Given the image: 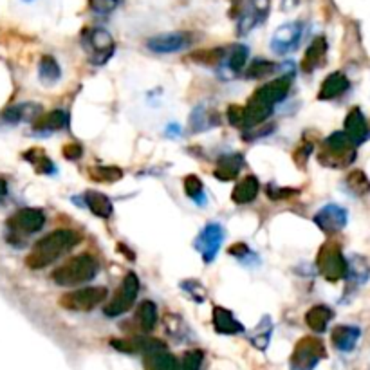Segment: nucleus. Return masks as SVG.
Instances as JSON below:
<instances>
[{
	"mask_svg": "<svg viewBox=\"0 0 370 370\" xmlns=\"http://www.w3.org/2000/svg\"><path fill=\"white\" fill-rule=\"evenodd\" d=\"M80 242V237L73 229H56L53 233L45 235L44 239L34 244L31 253L25 258V264L31 269H44L64 257L67 251Z\"/></svg>",
	"mask_w": 370,
	"mask_h": 370,
	"instance_id": "f257e3e1",
	"label": "nucleus"
},
{
	"mask_svg": "<svg viewBox=\"0 0 370 370\" xmlns=\"http://www.w3.org/2000/svg\"><path fill=\"white\" fill-rule=\"evenodd\" d=\"M97 273V264L91 255H76L54 269L53 280L62 288H76L91 282Z\"/></svg>",
	"mask_w": 370,
	"mask_h": 370,
	"instance_id": "f03ea898",
	"label": "nucleus"
},
{
	"mask_svg": "<svg viewBox=\"0 0 370 370\" xmlns=\"http://www.w3.org/2000/svg\"><path fill=\"white\" fill-rule=\"evenodd\" d=\"M356 159V145L345 132H334L327 137L318 152V161L327 168H347Z\"/></svg>",
	"mask_w": 370,
	"mask_h": 370,
	"instance_id": "7ed1b4c3",
	"label": "nucleus"
},
{
	"mask_svg": "<svg viewBox=\"0 0 370 370\" xmlns=\"http://www.w3.org/2000/svg\"><path fill=\"white\" fill-rule=\"evenodd\" d=\"M316 266L329 282H338L349 277V260L343 257L336 242L323 244L316 257Z\"/></svg>",
	"mask_w": 370,
	"mask_h": 370,
	"instance_id": "20e7f679",
	"label": "nucleus"
},
{
	"mask_svg": "<svg viewBox=\"0 0 370 370\" xmlns=\"http://www.w3.org/2000/svg\"><path fill=\"white\" fill-rule=\"evenodd\" d=\"M325 347L322 340L314 336H305L298 341L291 354V370H314L320 361L325 358Z\"/></svg>",
	"mask_w": 370,
	"mask_h": 370,
	"instance_id": "39448f33",
	"label": "nucleus"
},
{
	"mask_svg": "<svg viewBox=\"0 0 370 370\" xmlns=\"http://www.w3.org/2000/svg\"><path fill=\"white\" fill-rule=\"evenodd\" d=\"M137 292H139V278L134 273H128L127 277L123 278L122 286L116 291V294L103 307L105 316L114 318L119 316V314H125L136 302Z\"/></svg>",
	"mask_w": 370,
	"mask_h": 370,
	"instance_id": "423d86ee",
	"label": "nucleus"
},
{
	"mask_svg": "<svg viewBox=\"0 0 370 370\" xmlns=\"http://www.w3.org/2000/svg\"><path fill=\"white\" fill-rule=\"evenodd\" d=\"M107 288H80L60 298V305L69 311H93L94 307L107 300Z\"/></svg>",
	"mask_w": 370,
	"mask_h": 370,
	"instance_id": "0eeeda50",
	"label": "nucleus"
},
{
	"mask_svg": "<svg viewBox=\"0 0 370 370\" xmlns=\"http://www.w3.org/2000/svg\"><path fill=\"white\" fill-rule=\"evenodd\" d=\"M83 45L89 49V54H91V62L96 65H103L105 62L111 60V56L116 51V44H114V38L111 36L107 30L103 27H94V30H89L85 33V42Z\"/></svg>",
	"mask_w": 370,
	"mask_h": 370,
	"instance_id": "6e6552de",
	"label": "nucleus"
},
{
	"mask_svg": "<svg viewBox=\"0 0 370 370\" xmlns=\"http://www.w3.org/2000/svg\"><path fill=\"white\" fill-rule=\"evenodd\" d=\"M45 215L42 209L24 208L8 220V229L15 237H30L44 228Z\"/></svg>",
	"mask_w": 370,
	"mask_h": 370,
	"instance_id": "1a4fd4ad",
	"label": "nucleus"
},
{
	"mask_svg": "<svg viewBox=\"0 0 370 370\" xmlns=\"http://www.w3.org/2000/svg\"><path fill=\"white\" fill-rule=\"evenodd\" d=\"M224 242V228L217 222H209L205 228L200 229V233L197 235L195 239V249L199 251L203 260L206 264L213 262L217 255H219V249Z\"/></svg>",
	"mask_w": 370,
	"mask_h": 370,
	"instance_id": "9d476101",
	"label": "nucleus"
},
{
	"mask_svg": "<svg viewBox=\"0 0 370 370\" xmlns=\"http://www.w3.org/2000/svg\"><path fill=\"white\" fill-rule=\"evenodd\" d=\"M303 34L302 22H288V24L280 25L273 33L271 38V49L277 54H288L292 53L294 49L300 45Z\"/></svg>",
	"mask_w": 370,
	"mask_h": 370,
	"instance_id": "9b49d317",
	"label": "nucleus"
},
{
	"mask_svg": "<svg viewBox=\"0 0 370 370\" xmlns=\"http://www.w3.org/2000/svg\"><path fill=\"white\" fill-rule=\"evenodd\" d=\"M349 215L347 209L338 205H327L314 215V224L322 229L323 233H338L347 226Z\"/></svg>",
	"mask_w": 370,
	"mask_h": 370,
	"instance_id": "f8f14e48",
	"label": "nucleus"
},
{
	"mask_svg": "<svg viewBox=\"0 0 370 370\" xmlns=\"http://www.w3.org/2000/svg\"><path fill=\"white\" fill-rule=\"evenodd\" d=\"M190 45V34L186 33H165L157 34L154 38L146 42V47L150 49L152 53L159 54H170L179 53L185 47Z\"/></svg>",
	"mask_w": 370,
	"mask_h": 370,
	"instance_id": "ddd939ff",
	"label": "nucleus"
},
{
	"mask_svg": "<svg viewBox=\"0 0 370 370\" xmlns=\"http://www.w3.org/2000/svg\"><path fill=\"white\" fill-rule=\"evenodd\" d=\"M343 132L354 145L365 143V139L369 137V125H367V119L360 107H354L349 111L345 123H343Z\"/></svg>",
	"mask_w": 370,
	"mask_h": 370,
	"instance_id": "4468645a",
	"label": "nucleus"
},
{
	"mask_svg": "<svg viewBox=\"0 0 370 370\" xmlns=\"http://www.w3.org/2000/svg\"><path fill=\"white\" fill-rule=\"evenodd\" d=\"M327 54V40L325 36H318L311 42V45L307 47L305 54L302 58V71L303 73H312L316 71L318 67H322L323 62H325Z\"/></svg>",
	"mask_w": 370,
	"mask_h": 370,
	"instance_id": "2eb2a0df",
	"label": "nucleus"
},
{
	"mask_svg": "<svg viewBox=\"0 0 370 370\" xmlns=\"http://www.w3.org/2000/svg\"><path fill=\"white\" fill-rule=\"evenodd\" d=\"M349 78L343 73H332L329 74L322 83V89L318 93V100L322 102H331L334 97L341 96L349 89Z\"/></svg>",
	"mask_w": 370,
	"mask_h": 370,
	"instance_id": "dca6fc26",
	"label": "nucleus"
},
{
	"mask_svg": "<svg viewBox=\"0 0 370 370\" xmlns=\"http://www.w3.org/2000/svg\"><path fill=\"white\" fill-rule=\"evenodd\" d=\"M244 166V157L240 154H228L217 159L213 176L219 181H233L239 176Z\"/></svg>",
	"mask_w": 370,
	"mask_h": 370,
	"instance_id": "f3484780",
	"label": "nucleus"
},
{
	"mask_svg": "<svg viewBox=\"0 0 370 370\" xmlns=\"http://www.w3.org/2000/svg\"><path fill=\"white\" fill-rule=\"evenodd\" d=\"M360 336H361V331L358 329V327L338 325L332 329L331 341H332V345L336 347L338 351L349 352L354 349L358 340H360Z\"/></svg>",
	"mask_w": 370,
	"mask_h": 370,
	"instance_id": "a211bd4d",
	"label": "nucleus"
},
{
	"mask_svg": "<svg viewBox=\"0 0 370 370\" xmlns=\"http://www.w3.org/2000/svg\"><path fill=\"white\" fill-rule=\"evenodd\" d=\"M213 327L220 334H240L244 332V325L233 316V312L224 307H215L213 309Z\"/></svg>",
	"mask_w": 370,
	"mask_h": 370,
	"instance_id": "6ab92c4d",
	"label": "nucleus"
},
{
	"mask_svg": "<svg viewBox=\"0 0 370 370\" xmlns=\"http://www.w3.org/2000/svg\"><path fill=\"white\" fill-rule=\"evenodd\" d=\"M143 367L145 370H177L179 361L166 351V347H163L143 356Z\"/></svg>",
	"mask_w": 370,
	"mask_h": 370,
	"instance_id": "aec40b11",
	"label": "nucleus"
},
{
	"mask_svg": "<svg viewBox=\"0 0 370 370\" xmlns=\"http://www.w3.org/2000/svg\"><path fill=\"white\" fill-rule=\"evenodd\" d=\"M69 125V116L65 111H53V113L47 114H40L36 117V122L33 123V128L36 132H44V134H49V132H58L62 128H65Z\"/></svg>",
	"mask_w": 370,
	"mask_h": 370,
	"instance_id": "412c9836",
	"label": "nucleus"
},
{
	"mask_svg": "<svg viewBox=\"0 0 370 370\" xmlns=\"http://www.w3.org/2000/svg\"><path fill=\"white\" fill-rule=\"evenodd\" d=\"M258 190H260V183H258L257 177L248 176L240 181L239 185L233 188V194H231V200L237 203V205H249L257 199Z\"/></svg>",
	"mask_w": 370,
	"mask_h": 370,
	"instance_id": "4be33fe9",
	"label": "nucleus"
},
{
	"mask_svg": "<svg viewBox=\"0 0 370 370\" xmlns=\"http://www.w3.org/2000/svg\"><path fill=\"white\" fill-rule=\"evenodd\" d=\"M83 199H85V205H87V208L91 209V211H93L96 217L108 219V217L114 213L113 203H111V199H108L105 194H102V192H94V190L85 192Z\"/></svg>",
	"mask_w": 370,
	"mask_h": 370,
	"instance_id": "5701e85b",
	"label": "nucleus"
},
{
	"mask_svg": "<svg viewBox=\"0 0 370 370\" xmlns=\"http://www.w3.org/2000/svg\"><path fill=\"white\" fill-rule=\"evenodd\" d=\"M332 318H334V312H332L331 307L314 305L307 311L305 322L309 329H312L314 332H325L327 325H329Z\"/></svg>",
	"mask_w": 370,
	"mask_h": 370,
	"instance_id": "b1692460",
	"label": "nucleus"
},
{
	"mask_svg": "<svg viewBox=\"0 0 370 370\" xmlns=\"http://www.w3.org/2000/svg\"><path fill=\"white\" fill-rule=\"evenodd\" d=\"M271 336H273V322H271V318L269 316H264L253 331L249 332L248 340L253 343V347L264 351V349L269 345Z\"/></svg>",
	"mask_w": 370,
	"mask_h": 370,
	"instance_id": "393cba45",
	"label": "nucleus"
},
{
	"mask_svg": "<svg viewBox=\"0 0 370 370\" xmlns=\"http://www.w3.org/2000/svg\"><path fill=\"white\" fill-rule=\"evenodd\" d=\"M137 325L143 332H152L157 323V307L150 300H143L136 312Z\"/></svg>",
	"mask_w": 370,
	"mask_h": 370,
	"instance_id": "a878e982",
	"label": "nucleus"
},
{
	"mask_svg": "<svg viewBox=\"0 0 370 370\" xmlns=\"http://www.w3.org/2000/svg\"><path fill=\"white\" fill-rule=\"evenodd\" d=\"M24 159L25 161H30L38 174H54V172H56L54 163L51 161L47 154H45L44 150H40V148H31V150L25 152Z\"/></svg>",
	"mask_w": 370,
	"mask_h": 370,
	"instance_id": "bb28decb",
	"label": "nucleus"
},
{
	"mask_svg": "<svg viewBox=\"0 0 370 370\" xmlns=\"http://www.w3.org/2000/svg\"><path fill=\"white\" fill-rule=\"evenodd\" d=\"M38 74H40V80H42V82L47 83V85H53V83H56L60 80V76H62V71H60L58 62H56L53 56L45 54V56H42V60H40Z\"/></svg>",
	"mask_w": 370,
	"mask_h": 370,
	"instance_id": "cd10ccee",
	"label": "nucleus"
},
{
	"mask_svg": "<svg viewBox=\"0 0 370 370\" xmlns=\"http://www.w3.org/2000/svg\"><path fill=\"white\" fill-rule=\"evenodd\" d=\"M248 47L242 44H237L233 45V47L229 49V53L226 54V69H229L231 71V74H237L240 73L244 69V65H246V62H248Z\"/></svg>",
	"mask_w": 370,
	"mask_h": 370,
	"instance_id": "c85d7f7f",
	"label": "nucleus"
},
{
	"mask_svg": "<svg viewBox=\"0 0 370 370\" xmlns=\"http://www.w3.org/2000/svg\"><path fill=\"white\" fill-rule=\"evenodd\" d=\"M347 188L352 192L358 197H363L370 192V181L369 177L365 176V172L363 170H352L345 179Z\"/></svg>",
	"mask_w": 370,
	"mask_h": 370,
	"instance_id": "c756f323",
	"label": "nucleus"
},
{
	"mask_svg": "<svg viewBox=\"0 0 370 370\" xmlns=\"http://www.w3.org/2000/svg\"><path fill=\"white\" fill-rule=\"evenodd\" d=\"M185 194L194 200L195 205H206L205 185L197 176H188L185 179Z\"/></svg>",
	"mask_w": 370,
	"mask_h": 370,
	"instance_id": "7c9ffc66",
	"label": "nucleus"
},
{
	"mask_svg": "<svg viewBox=\"0 0 370 370\" xmlns=\"http://www.w3.org/2000/svg\"><path fill=\"white\" fill-rule=\"evenodd\" d=\"M89 176L96 183H116L122 179L123 174L119 168H114V166H97V168H91Z\"/></svg>",
	"mask_w": 370,
	"mask_h": 370,
	"instance_id": "2f4dec72",
	"label": "nucleus"
},
{
	"mask_svg": "<svg viewBox=\"0 0 370 370\" xmlns=\"http://www.w3.org/2000/svg\"><path fill=\"white\" fill-rule=\"evenodd\" d=\"M369 275L370 268L367 266V262L361 257H354L351 262H349V277H351L356 284L367 282Z\"/></svg>",
	"mask_w": 370,
	"mask_h": 370,
	"instance_id": "473e14b6",
	"label": "nucleus"
},
{
	"mask_svg": "<svg viewBox=\"0 0 370 370\" xmlns=\"http://www.w3.org/2000/svg\"><path fill=\"white\" fill-rule=\"evenodd\" d=\"M192 58L195 62H199V64L217 65L226 58V53L224 49H206V51H199V53L192 54Z\"/></svg>",
	"mask_w": 370,
	"mask_h": 370,
	"instance_id": "72a5a7b5",
	"label": "nucleus"
},
{
	"mask_svg": "<svg viewBox=\"0 0 370 370\" xmlns=\"http://www.w3.org/2000/svg\"><path fill=\"white\" fill-rule=\"evenodd\" d=\"M277 69V65L273 62H269V60H255L251 67L248 69V73L246 76L248 78H264V76H268Z\"/></svg>",
	"mask_w": 370,
	"mask_h": 370,
	"instance_id": "f704fd0d",
	"label": "nucleus"
},
{
	"mask_svg": "<svg viewBox=\"0 0 370 370\" xmlns=\"http://www.w3.org/2000/svg\"><path fill=\"white\" fill-rule=\"evenodd\" d=\"M34 107H36V105H20V107L10 108V111H5V113H4V119H5V122H11V123L24 122V119H31V117L36 116V114L30 113L31 108H34Z\"/></svg>",
	"mask_w": 370,
	"mask_h": 370,
	"instance_id": "c9c22d12",
	"label": "nucleus"
},
{
	"mask_svg": "<svg viewBox=\"0 0 370 370\" xmlns=\"http://www.w3.org/2000/svg\"><path fill=\"white\" fill-rule=\"evenodd\" d=\"M119 0H89V8L96 13V15H111L117 10Z\"/></svg>",
	"mask_w": 370,
	"mask_h": 370,
	"instance_id": "e433bc0d",
	"label": "nucleus"
},
{
	"mask_svg": "<svg viewBox=\"0 0 370 370\" xmlns=\"http://www.w3.org/2000/svg\"><path fill=\"white\" fill-rule=\"evenodd\" d=\"M203 365V352L200 351H188L183 360L179 361V369L177 370H199Z\"/></svg>",
	"mask_w": 370,
	"mask_h": 370,
	"instance_id": "4c0bfd02",
	"label": "nucleus"
},
{
	"mask_svg": "<svg viewBox=\"0 0 370 370\" xmlns=\"http://www.w3.org/2000/svg\"><path fill=\"white\" fill-rule=\"evenodd\" d=\"M183 289H185L197 303H203L206 300L205 286L200 282H197V280H186V282H183Z\"/></svg>",
	"mask_w": 370,
	"mask_h": 370,
	"instance_id": "58836bf2",
	"label": "nucleus"
},
{
	"mask_svg": "<svg viewBox=\"0 0 370 370\" xmlns=\"http://www.w3.org/2000/svg\"><path fill=\"white\" fill-rule=\"evenodd\" d=\"M228 119L231 125H235V127L244 128V123H246V107L231 105V107L228 108Z\"/></svg>",
	"mask_w": 370,
	"mask_h": 370,
	"instance_id": "ea45409f",
	"label": "nucleus"
},
{
	"mask_svg": "<svg viewBox=\"0 0 370 370\" xmlns=\"http://www.w3.org/2000/svg\"><path fill=\"white\" fill-rule=\"evenodd\" d=\"M297 190H289V188H278V186L275 185H269L268 188V195L269 199L273 200H284V199H289L291 195H297Z\"/></svg>",
	"mask_w": 370,
	"mask_h": 370,
	"instance_id": "a19ab883",
	"label": "nucleus"
},
{
	"mask_svg": "<svg viewBox=\"0 0 370 370\" xmlns=\"http://www.w3.org/2000/svg\"><path fill=\"white\" fill-rule=\"evenodd\" d=\"M312 150H314V145H312V143H302V146H300L297 154H294V161L298 163V166L305 165V161L309 159Z\"/></svg>",
	"mask_w": 370,
	"mask_h": 370,
	"instance_id": "79ce46f5",
	"label": "nucleus"
},
{
	"mask_svg": "<svg viewBox=\"0 0 370 370\" xmlns=\"http://www.w3.org/2000/svg\"><path fill=\"white\" fill-rule=\"evenodd\" d=\"M62 152H64V156L67 157V159H71V161H76V159H80V157L83 156V148L80 143H67Z\"/></svg>",
	"mask_w": 370,
	"mask_h": 370,
	"instance_id": "37998d69",
	"label": "nucleus"
},
{
	"mask_svg": "<svg viewBox=\"0 0 370 370\" xmlns=\"http://www.w3.org/2000/svg\"><path fill=\"white\" fill-rule=\"evenodd\" d=\"M229 255H233V257H237V258H244L246 255H249V248L246 246V244L237 242L229 248Z\"/></svg>",
	"mask_w": 370,
	"mask_h": 370,
	"instance_id": "c03bdc74",
	"label": "nucleus"
},
{
	"mask_svg": "<svg viewBox=\"0 0 370 370\" xmlns=\"http://www.w3.org/2000/svg\"><path fill=\"white\" fill-rule=\"evenodd\" d=\"M5 192H8V185H5L4 181L0 179V199H2V197H4Z\"/></svg>",
	"mask_w": 370,
	"mask_h": 370,
	"instance_id": "a18cd8bd",
	"label": "nucleus"
}]
</instances>
